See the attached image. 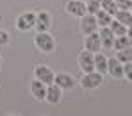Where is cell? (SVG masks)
Here are the masks:
<instances>
[{
    "label": "cell",
    "instance_id": "obj_1",
    "mask_svg": "<svg viewBox=\"0 0 132 116\" xmlns=\"http://www.w3.org/2000/svg\"><path fill=\"white\" fill-rule=\"evenodd\" d=\"M34 45L43 54H52L55 50V39H54L52 34H48V30L46 32H38L36 38H34Z\"/></svg>",
    "mask_w": 132,
    "mask_h": 116
},
{
    "label": "cell",
    "instance_id": "obj_4",
    "mask_svg": "<svg viewBox=\"0 0 132 116\" xmlns=\"http://www.w3.org/2000/svg\"><path fill=\"white\" fill-rule=\"evenodd\" d=\"M77 63H79V68L82 70L84 73L93 71V70H95V54L84 48V52H80V54H79Z\"/></svg>",
    "mask_w": 132,
    "mask_h": 116
},
{
    "label": "cell",
    "instance_id": "obj_2",
    "mask_svg": "<svg viewBox=\"0 0 132 116\" xmlns=\"http://www.w3.org/2000/svg\"><path fill=\"white\" fill-rule=\"evenodd\" d=\"M36 27V13H22L18 18H16V29L22 30V32H29L30 29Z\"/></svg>",
    "mask_w": 132,
    "mask_h": 116
},
{
    "label": "cell",
    "instance_id": "obj_6",
    "mask_svg": "<svg viewBox=\"0 0 132 116\" xmlns=\"http://www.w3.org/2000/svg\"><path fill=\"white\" fill-rule=\"evenodd\" d=\"M34 79L41 80L43 84H46V86H48V84H54L55 73L48 68V66H45V64H38V66H36V70H34Z\"/></svg>",
    "mask_w": 132,
    "mask_h": 116
},
{
    "label": "cell",
    "instance_id": "obj_12",
    "mask_svg": "<svg viewBox=\"0 0 132 116\" xmlns=\"http://www.w3.org/2000/svg\"><path fill=\"white\" fill-rule=\"evenodd\" d=\"M107 73L114 79H123V63L118 61L116 57L107 59Z\"/></svg>",
    "mask_w": 132,
    "mask_h": 116
},
{
    "label": "cell",
    "instance_id": "obj_25",
    "mask_svg": "<svg viewBox=\"0 0 132 116\" xmlns=\"http://www.w3.org/2000/svg\"><path fill=\"white\" fill-rule=\"evenodd\" d=\"M123 79L132 80V63H125L123 64Z\"/></svg>",
    "mask_w": 132,
    "mask_h": 116
},
{
    "label": "cell",
    "instance_id": "obj_26",
    "mask_svg": "<svg viewBox=\"0 0 132 116\" xmlns=\"http://www.w3.org/2000/svg\"><path fill=\"white\" fill-rule=\"evenodd\" d=\"M127 36H129V38L132 39V23L129 25V29H127Z\"/></svg>",
    "mask_w": 132,
    "mask_h": 116
},
{
    "label": "cell",
    "instance_id": "obj_18",
    "mask_svg": "<svg viewBox=\"0 0 132 116\" xmlns=\"http://www.w3.org/2000/svg\"><path fill=\"white\" fill-rule=\"evenodd\" d=\"M114 20H118L120 23H123V25L129 27L132 23V13L130 11H125V9H118L116 14H114Z\"/></svg>",
    "mask_w": 132,
    "mask_h": 116
},
{
    "label": "cell",
    "instance_id": "obj_11",
    "mask_svg": "<svg viewBox=\"0 0 132 116\" xmlns=\"http://www.w3.org/2000/svg\"><path fill=\"white\" fill-rule=\"evenodd\" d=\"M50 25H52V16H50V13H46V11H41V13H36V30L38 32H46L48 29H50Z\"/></svg>",
    "mask_w": 132,
    "mask_h": 116
},
{
    "label": "cell",
    "instance_id": "obj_20",
    "mask_svg": "<svg viewBox=\"0 0 132 116\" xmlns=\"http://www.w3.org/2000/svg\"><path fill=\"white\" fill-rule=\"evenodd\" d=\"M116 59H118V61H121L123 64H125V63H132V46L123 48V50H118Z\"/></svg>",
    "mask_w": 132,
    "mask_h": 116
},
{
    "label": "cell",
    "instance_id": "obj_13",
    "mask_svg": "<svg viewBox=\"0 0 132 116\" xmlns=\"http://www.w3.org/2000/svg\"><path fill=\"white\" fill-rule=\"evenodd\" d=\"M100 39H102V48L105 50H112L114 46V32L111 30V27H100Z\"/></svg>",
    "mask_w": 132,
    "mask_h": 116
},
{
    "label": "cell",
    "instance_id": "obj_14",
    "mask_svg": "<svg viewBox=\"0 0 132 116\" xmlns=\"http://www.w3.org/2000/svg\"><path fill=\"white\" fill-rule=\"evenodd\" d=\"M30 93H32V96H34L36 100L43 102L45 95H46V84H43V82L38 80V79H34V80L30 82Z\"/></svg>",
    "mask_w": 132,
    "mask_h": 116
},
{
    "label": "cell",
    "instance_id": "obj_8",
    "mask_svg": "<svg viewBox=\"0 0 132 116\" xmlns=\"http://www.w3.org/2000/svg\"><path fill=\"white\" fill-rule=\"evenodd\" d=\"M61 98H63V89L54 82V84H48L46 86V95H45V102H48V104H52V105H55V104H59L61 102Z\"/></svg>",
    "mask_w": 132,
    "mask_h": 116
},
{
    "label": "cell",
    "instance_id": "obj_21",
    "mask_svg": "<svg viewBox=\"0 0 132 116\" xmlns=\"http://www.w3.org/2000/svg\"><path fill=\"white\" fill-rule=\"evenodd\" d=\"M100 5H102V0H86V9L89 14H96L100 11Z\"/></svg>",
    "mask_w": 132,
    "mask_h": 116
},
{
    "label": "cell",
    "instance_id": "obj_3",
    "mask_svg": "<svg viewBox=\"0 0 132 116\" xmlns=\"http://www.w3.org/2000/svg\"><path fill=\"white\" fill-rule=\"evenodd\" d=\"M100 84H102V73L96 71V70L84 73V77L80 79V86H82L84 89H95V88H98Z\"/></svg>",
    "mask_w": 132,
    "mask_h": 116
},
{
    "label": "cell",
    "instance_id": "obj_9",
    "mask_svg": "<svg viewBox=\"0 0 132 116\" xmlns=\"http://www.w3.org/2000/svg\"><path fill=\"white\" fill-rule=\"evenodd\" d=\"M54 82H55L63 91L73 89V88H75V84H77V80H75L70 73H57V75H55V79H54Z\"/></svg>",
    "mask_w": 132,
    "mask_h": 116
},
{
    "label": "cell",
    "instance_id": "obj_27",
    "mask_svg": "<svg viewBox=\"0 0 132 116\" xmlns=\"http://www.w3.org/2000/svg\"><path fill=\"white\" fill-rule=\"evenodd\" d=\"M0 64H2V57H0Z\"/></svg>",
    "mask_w": 132,
    "mask_h": 116
},
{
    "label": "cell",
    "instance_id": "obj_19",
    "mask_svg": "<svg viewBox=\"0 0 132 116\" xmlns=\"http://www.w3.org/2000/svg\"><path fill=\"white\" fill-rule=\"evenodd\" d=\"M109 27H111V30L114 32V36H123V34H127V29H129L127 25L120 23L118 20H114V18H112V22H111Z\"/></svg>",
    "mask_w": 132,
    "mask_h": 116
},
{
    "label": "cell",
    "instance_id": "obj_7",
    "mask_svg": "<svg viewBox=\"0 0 132 116\" xmlns=\"http://www.w3.org/2000/svg\"><path fill=\"white\" fill-rule=\"evenodd\" d=\"M66 13L71 14V16H75V18H82L88 13L86 2H82V0H70L66 4Z\"/></svg>",
    "mask_w": 132,
    "mask_h": 116
},
{
    "label": "cell",
    "instance_id": "obj_24",
    "mask_svg": "<svg viewBox=\"0 0 132 116\" xmlns=\"http://www.w3.org/2000/svg\"><path fill=\"white\" fill-rule=\"evenodd\" d=\"M9 41H11V36H9V32H7V30H2V29H0V46L9 45Z\"/></svg>",
    "mask_w": 132,
    "mask_h": 116
},
{
    "label": "cell",
    "instance_id": "obj_5",
    "mask_svg": "<svg viewBox=\"0 0 132 116\" xmlns=\"http://www.w3.org/2000/svg\"><path fill=\"white\" fill-rule=\"evenodd\" d=\"M96 30H98V22H96V16H95V14L86 13V14L80 18V32H82L84 36H88V34L96 32Z\"/></svg>",
    "mask_w": 132,
    "mask_h": 116
},
{
    "label": "cell",
    "instance_id": "obj_23",
    "mask_svg": "<svg viewBox=\"0 0 132 116\" xmlns=\"http://www.w3.org/2000/svg\"><path fill=\"white\" fill-rule=\"evenodd\" d=\"M114 2H116V7L118 9L130 11V7H132V0H114Z\"/></svg>",
    "mask_w": 132,
    "mask_h": 116
},
{
    "label": "cell",
    "instance_id": "obj_22",
    "mask_svg": "<svg viewBox=\"0 0 132 116\" xmlns=\"http://www.w3.org/2000/svg\"><path fill=\"white\" fill-rule=\"evenodd\" d=\"M100 9H104V11H107L109 14H116V11H118V7H116V2L114 0H102V5H100Z\"/></svg>",
    "mask_w": 132,
    "mask_h": 116
},
{
    "label": "cell",
    "instance_id": "obj_16",
    "mask_svg": "<svg viewBox=\"0 0 132 116\" xmlns=\"http://www.w3.org/2000/svg\"><path fill=\"white\" fill-rule=\"evenodd\" d=\"M129 46H132V39L127 36V34H123V36H116L114 38V50L118 52V50H123V48H129Z\"/></svg>",
    "mask_w": 132,
    "mask_h": 116
},
{
    "label": "cell",
    "instance_id": "obj_10",
    "mask_svg": "<svg viewBox=\"0 0 132 116\" xmlns=\"http://www.w3.org/2000/svg\"><path fill=\"white\" fill-rule=\"evenodd\" d=\"M84 48L96 54L102 50V39H100V34L98 32H93V34H88L86 39H84Z\"/></svg>",
    "mask_w": 132,
    "mask_h": 116
},
{
    "label": "cell",
    "instance_id": "obj_17",
    "mask_svg": "<svg viewBox=\"0 0 132 116\" xmlns=\"http://www.w3.org/2000/svg\"><path fill=\"white\" fill-rule=\"evenodd\" d=\"M95 16H96L98 27H109L111 22H112V18H114L112 14H109V13H107V11H104V9H100V11H98Z\"/></svg>",
    "mask_w": 132,
    "mask_h": 116
},
{
    "label": "cell",
    "instance_id": "obj_15",
    "mask_svg": "<svg viewBox=\"0 0 132 116\" xmlns=\"http://www.w3.org/2000/svg\"><path fill=\"white\" fill-rule=\"evenodd\" d=\"M95 70L100 71L102 75L107 73V57H105L104 54H100V52L95 54Z\"/></svg>",
    "mask_w": 132,
    "mask_h": 116
},
{
    "label": "cell",
    "instance_id": "obj_28",
    "mask_svg": "<svg viewBox=\"0 0 132 116\" xmlns=\"http://www.w3.org/2000/svg\"><path fill=\"white\" fill-rule=\"evenodd\" d=\"M130 13H132V7H130Z\"/></svg>",
    "mask_w": 132,
    "mask_h": 116
}]
</instances>
